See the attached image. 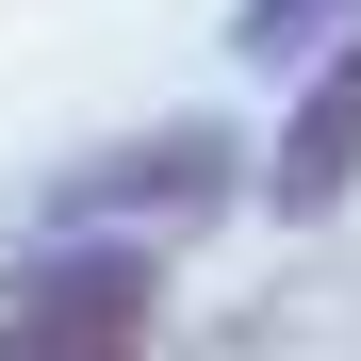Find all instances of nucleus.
I'll return each instance as SVG.
<instances>
[{
    "mask_svg": "<svg viewBox=\"0 0 361 361\" xmlns=\"http://www.w3.org/2000/svg\"><path fill=\"white\" fill-rule=\"evenodd\" d=\"M148 345H164L148 230H33L0 263V361H148Z\"/></svg>",
    "mask_w": 361,
    "mask_h": 361,
    "instance_id": "f257e3e1",
    "label": "nucleus"
},
{
    "mask_svg": "<svg viewBox=\"0 0 361 361\" xmlns=\"http://www.w3.org/2000/svg\"><path fill=\"white\" fill-rule=\"evenodd\" d=\"M247 197V132H214V115H148V132L82 148L49 180V230H214Z\"/></svg>",
    "mask_w": 361,
    "mask_h": 361,
    "instance_id": "f03ea898",
    "label": "nucleus"
},
{
    "mask_svg": "<svg viewBox=\"0 0 361 361\" xmlns=\"http://www.w3.org/2000/svg\"><path fill=\"white\" fill-rule=\"evenodd\" d=\"M361 197V33L329 49L312 82H295V115H279V148H263V214H295V230H329Z\"/></svg>",
    "mask_w": 361,
    "mask_h": 361,
    "instance_id": "7ed1b4c3",
    "label": "nucleus"
},
{
    "mask_svg": "<svg viewBox=\"0 0 361 361\" xmlns=\"http://www.w3.org/2000/svg\"><path fill=\"white\" fill-rule=\"evenodd\" d=\"M329 33H361V0H247V17H230V49H263V66H295V49H329Z\"/></svg>",
    "mask_w": 361,
    "mask_h": 361,
    "instance_id": "20e7f679",
    "label": "nucleus"
}]
</instances>
